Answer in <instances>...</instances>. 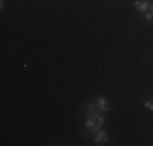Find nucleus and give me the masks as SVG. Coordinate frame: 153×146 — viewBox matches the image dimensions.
<instances>
[{
    "instance_id": "nucleus-1",
    "label": "nucleus",
    "mask_w": 153,
    "mask_h": 146,
    "mask_svg": "<svg viewBox=\"0 0 153 146\" xmlns=\"http://www.w3.org/2000/svg\"><path fill=\"white\" fill-rule=\"evenodd\" d=\"M103 123H104V119L100 114L98 115H88V119H86V122H85V127H86V130L96 131L103 127Z\"/></svg>"
},
{
    "instance_id": "nucleus-2",
    "label": "nucleus",
    "mask_w": 153,
    "mask_h": 146,
    "mask_svg": "<svg viewBox=\"0 0 153 146\" xmlns=\"http://www.w3.org/2000/svg\"><path fill=\"white\" fill-rule=\"evenodd\" d=\"M108 141V133L104 130H96L94 133V143L96 145H104Z\"/></svg>"
},
{
    "instance_id": "nucleus-3",
    "label": "nucleus",
    "mask_w": 153,
    "mask_h": 146,
    "mask_svg": "<svg viewBox=\"0 0 153 146\" xmlns=\"http://www.w3.org/2000/svg\"><path fill=\"white\" fill-rule=\"evenodd\" d=\"M96 102H98V107H100V111H104V112H109V111H111V105H109V102H108L106 97H98Z\"/></svg>"
},
{
    "instance_id": "nucleus-4",
    "label": "nucleus",
    "mask_w": 153,
    "mask_h": 146,
    "mask_svg": "<svg viewBox=\"0 0 153 146\" xmlns=\"http://www.w3.org/2000/svg\"><path fill=\"white\" fill-rule=\"evenodd\" d=\"M86 112H88V115H98V114H100L98 102H96V104H94V102H90V104L86 105Z\"/></svg>"
},
{
    "instance_id": "nucleus-5",
    "label": "nucleus",
    "mask_w": 153,
    "mask_h": 146,
    "mask_svg": "<svg viewBox=\"0 0 153 146\" xmlns=\"http://www.w3.org/2000/svg\"><path fill=\"white\" fill-rule=\"evenodd\" d=\"M135 8L138 12H147L148 10V3L145 2V0H137L135 2Z\"/></svg>"
},
{
    "instance_id": "nucleus-6",
    "label": "nucleus",
    "mask_w": 153,
    "mask_h": 146,
    "mask_svg": "<svg viewBox=\"0 0 153 146\" xmlns=\"http://www.w3.org/2000/svg\"><path fill=\"white\" fill-rule=\"evenodd\" d=\"M145 107L148 109V111H153V99H148V101H145Z\"/></svg>"
},
{
    "instance_id": "nucleus-7",
    "label": "nucleus",
    "mask_w": 153,
    "mask_h": 146,
    "mask_svg": "<svg viewBox=\"0 0 153 146\" xmlns=\"http://www.w3.org/2000/svg\"><path fill=\"white\" fill-rule=\"evenodd\" d=\"M152 18H153L152 13H147V15H145V20H147V21H152Z\"/></svg>"
},
{
    "instance_id": "nucleus-8",
    "label": "nucleus",
    "mask_w": 153,
    "mask_h": 146,
    "mask_svg": "<svg viewBox=\"0 0 153 146\" xmlns=\"http://www.w3.org/2000/svg\"><path fill=\"white\" fill-rule=\"evenodd\" d=\"M152 10H153V5H152Z\"/></svg>"
}]
</instances>
